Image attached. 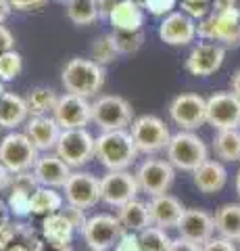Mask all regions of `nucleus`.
Returning <instances> with one entry per match:
<instances>
[{
    "label": "nucleus",
    "instance_id": "nucleus-1",
    "mask_svg": "<svg viewBox=\"0 0 240 251\" xmlns=\"http://www.w3.org/2000/svg\"><path fill=\"white\" fill-rule=\"evenodd\" d=\"M105 77H107L105 65H100L94 59L75 57L65 63L61 82H63L67 92L90 99L100 92V88L105 86Z\"/></svg>",
    "mask_w": 240,
    "mask_h": 251
},
{
    "label": "nucleus",
    "instance_id": "nucleus-2",
    "mask_svg": "<svg viewBox=\"0 0 240 251\" xmlns=\"http://www.w3.org/2000/svg\"><path fill=\"white\" fill-rule=\"evenodd\" d=\"M138 153L136 140L128 130H105L96 138V159L107 170H128Z\"/></svg>",
    "mask_w": 240,
    "mask_h": 251
},
{
    "label": "nucleus",
    "instance_id": "nucleus-3",
    "mask_svg": "<svg viewBox=\"0 0 240 251\" xmlns=\"http://www.w3.org/2000/svg\"><path fill=\"white\" fill-rule=\"evenodd\" d=\"M196 34L203 40L219 42L228 49L240 46V9L232 6L226 11L209 13L196 23Z\"/></svg>",
    "mask_w": 240,
    "mask_h": 251
},
{
    "label": "nucleus",
    "instance_id": "nucleus-4",
    "mask_svg": "<svg viewBox=\"0 0 240 251\" xmlns=\"http://www.w3.org/2000/svg\"><path fill=\"white\" fill-rule=\"evenodd\" d=\"M165 151L169 163L182 172H195L209 159L207 145L192 130H180L177 134H172Z\"/></svg>",
    "mask_w": 240,
    "mask_h": 251
},
{
    "label": "nucleus",
    "instance_id": "nucleus-5",
    "mask_svg": "<svg viewBox=\"0 0 240 251\" xmlns=\"http://www.w3.org/2000/svg\"><path fill=\"white\" fill-rule=\"evenodd\" d=\"M38 159H40V151L25 132H9L0 140V161L11 174L34 170Z\"/></svg>",
    "mask_w": 240,
    "mask_h": 251
},
{
    "label": "nucleus",
    "instance_id": "nucleus-6",
    "mask_svg": "<svg viewBox=\"0 0 240 251\" xmlns=\"http://www.w3.org/2000/svg\"><path fill=\"white\" fill-rule=\"evenodd\" d=\"M55 151L71 170H77L96 157V138L86 128L63 130Z\"/></svg>",
    "mask_w": 240,
    "mask_h": 251
},
{
    "label": "nucleus",
    "instance_id": "nucleus-7",
    "mask_svg": "<svg viewBox=\"0 0 240 251\" xmlns=\"http://www.w3.org/2000/svg\"><path fill=\"white\" fill-rule=\"evenodd\" d=\"M92 122L105 130H126L134 122V109L123 97L103 94L92 103Z\"/></svg>",
    "mask_w": 240,
    "mask_h": 251
},
{
    "label": "nucleus",
    "instance_id": "nucleus-8",
    "mask_svg": "<svg viewBox=\"0 0 240 251\" xmlns=\"http://www.w3.org/2000/svg\"><path fill=\"white\" fill-rule=\"evenodd\" d=\"M126 226L121 224L117 216L111 214H96L88 218L86 228H84V241L94 251H109L117 245V241L123 237Z\"/></svg>",
    "mask_w": 240,
    "mask_h": 251
},
{
    "label": "nucleus",
    "instance_id": "nucleus-9",
    "mask_svg": "<svg viewBox=\"0 0 240 251\" xmlns=\"http://www.w3.org/2000/svg\"><path fill=\"white\" fill-rule=\"evenodd\" d=\"M140 193L136 174L128 170H109L100 178V201H105L111 207H121L128 201L136 199Z\"/></svg>",
    "mask_w": 240,
    "mask_h": 251
},
{
    "label": "nucleus",
    "instance_id": "nucleus-10",
    "mask_svg": "<svg viewBox=\"0 0 240 251\" xmlns=\"http://www.w3.org/2000/svg\"><path fill=\"white\" fill-rule=\"evenodd\" d=\"M131 136L136 140V147L140 153H157L167 149L172 134L163 120L157 115H140L131 122Z\"/></svg>",
    "mask_w": 240,
    "mask_h": 251
},
{
    "label": "nucleus",
    "instance_id": "nucleus-11",
    "mask_svg": "<svg viewBox=\"0 0 240 251\" xmlns=\"http://www.w3.org/2000/svg\"><path fill=\"white\" fill-rule=\"evenodd\" d=\"M136 178L140 184V193H146L149 197H157L169 191L175 178V168L169 163V159H151L142 161L136 170Z\"/></svg>",
    "mask_w": 240,
    "mask_h": 251
},
{
    "label": "nucleus",
    "instance_id": "nucleus-12",
    "mask_svg": "<svg viewBox=\"0 0 240 251\" xmlns=\"http://www.w3.org/2000/svg\"><path fill=\"white\" fill-rule=\"evenodd\" d=\"M207 124L215 130H240V99L234 92H215L207 99Z\"/></svg>",
    "mask_w": 240,
    "mask_h": 251
},
{
    "label": "nucleus",
    "instance_id": "nucleus-13",
    "mask_svg": "<svg viewBox=\"0 0 240 251\" xmlns=\"http://www.w3.org/2000/svg\"><path fill=\"white\" fill-rule=\"evenodd\" d=\"M169 117L180 130H196L207 122V99L200 94H177L169 103Z\"/></svg>",
    "mask_w": 240,
    "mask_h": 251
},
{
    "label": "nucleus",
    "instance_id": "nucleus-14",
    "mask_svg": "<svg viewBox=\"0 0 240 251\" xmlns=\"http://www.w3.org/2000/svg\"><path fill=\"white\" fill-rule=\"evenodd\" d=\"M223 59H226V46L223 44L211 40L198 42L196 46H192L188 59H186V72L196 77L213 75L223 65Z\"/></svg>",
    "mask_w": 240,
    "mask_h": 251
},
{
    "label": "nucleus",
    "instance_id": "nucleus-15",
    "mask_svg": "<svg viewBox=\"0 0 240 251\" xmlns=\"http://www.w3.org/2000/svg\"><path fill=\"white\" fill-rule=\"evenodd\" d=\"M55 120L63 130H71V128H86L92 122V103L86 97L80 94H71L65 92L63 97H59V103L55 107Z\"/></svg>",
    "mask_w": 240,
    "mask_h": 251
},
{
    "label": "nucleus",
    "instance_id": "nucleus-16",
    "mask_svg": "<svg viewBox=\"0 0 240 251\" xmlns=\"http://www.w3.org/2000/svg\"><path fill=\"white\" fill-rule=\"evenodd\" d=\"M65 201L82 209L94 207L100 201V180L90 172H71L63 186Z\"/></svg>",
    "mask_w": 240,
    "mask_h": 251
},
{
    "label": "nucleus",
    "instance_id": "nucleus-17",
    "mask_svg": "<svg viewBox=\"0 0 240 251\" xmlns=\"http://www.w3.org/2000/svg\"><path fill=\"white\" fill-rule=\"evenodd\" d=\"M196 36V19H192L184 11H174L165 15L159 25V38L169 46H186L195 42Z\"/></svg>",
    "mask_w": 240,
    "mask_h": 251
},
{
    "label": "nucleus",
    "instance_id": "nucleus-18",
    "mask_svg": "<svg viewBox=\"0 0 240 251\" xmlns=\"http://www.w3.org/2000/svg\"><path fill=\"white\" fill-rule=\"evenodd\" d=\"M177 232L180 237L188 239L192 243H198V245H205L209 239H213L215 232V218L205 209L198 207H190L184 211V216L177 224Z\"/></svg>",
    "mask_w": 240,
    "mask_h": 251
},
{
    "label": "nucleus",
    "instance_id": "nucleus-19",
    "mask_svg": "<svg viewBox=\"0 0 240 251\" xmlns=\"http://www.w3.org/2000/svg\"><path fill=\"white\" fill-rule=\"evenodd\" d=\"M40 186V180L34 174V170L27 172H19L15 174L11 180V193H9V209L11 214H15L17 218H25L29 216V201H32V193Z\"/></svg>",
    "mask_w": 240,
    "mask_h": 251
},
{
    "label": "nucleus",
    "instance_id": "nucleus-20",
    "mask_svg": "<svg viewBox=\"0 0 240 251\" xmlns=\"http://www.w3.org/2000/svg\"><path fill=\"white\" fill-rule=\"evenodd\" d=\"M61 132H63V128L55 120V115H38V117L27 120L25 124V134L32 138V143L42 153L55 151L59 138H61Z\"/></svg>",
    "mask_w": 240,
    "mask_h": 251
},
{
    "label": "nucleus",
    "instance_id": "nucleus-21",
    "mask_svg": "<svg viewBox=\"0 0 240 251\" xmlns=\"http://www.w3.org/2000/svg\"><path fill=\"white\" fill-rule=\"evenodd\" d=\"M149 211H151V220L154 226L169 230V228H177L186 207L182 205V201L177 197L163 193V195H157V197H151Z\"/></svg>",
    "mask_w": 240,
    "mask_h": 251
},
{
    "label": "nucleus",
    "instance_id": "nucleus-22",
    "mask_svg": "<svg viewBox=\"0 0 240 251\" xmlns=\"http://www.w3.org/2000/svg\"><path fill=\"white\" fill-rule=\"evenodd\" d=\"M34 174L38 176L42 186H52V188H63L65 182L71 176V166L61 159V157L55 153H44L40 155V159L34 166Z\"/></svg>",
    "mask_w": 240,
    "mask_h": 251
},
{
    "label": "nucleus",
    "instance_id": "nucleus-23",
    "mask_svg": "<svg viewBox=\"0 0 240 251\" xmlns=\"http://www.w3.org/2000/svg\"><path fill=\"white\" fill-rule=\"evenodd\" d=\"M75 232H77L75 226L69 222V218H65L61 211L44 216V220H42V237L46 243H48L50 249L71 247Z\"/></svg>",
    "mask_w": 240,
    "mask_h": 251
},
{
    "label": "nucleus",
    "instance_id": "nucleus-24",
    "mask_svg": "<svg viewBox=\"0 0 240 251\" xmlns=\"http://www.w3.org/2000/svg\"><path fill=\"white\" fill-rule=\"evenodd\" d=\"M115 31H138L144 25V6L138 0H119L109 15Z\"/></svg>",
    "mask_w": 240,
    "mask_h": 251
},
{
    "label": "nucleus",
    "instance_id": "nucleus-25",
    "mask_svg": "<svg viewBox=\"0 0 240 251\" xmlns=\"http://www.w3.org/2000/svg\"><path fill=\"white\" fill-rule=\"evenodd\" d=\"M192 174H195V186L205 195L219 193L228 182L226 168H223L221 161H215V159H207L203 166L196 168Z\"/></svg>",
    "mask_w": 240,
    "mask_h": 251
},
{
    "label": "nucleus",
    "instance_id": "nucleus-26",
    "mask_svg": "<svg viewBox=\"0 0 240 251\" xmlns=\"http://www.w3.org/2000/svg\"><path fill=\"white\" fill-rule=\"evenodd\" d=\"M29 117L27 100L15 92H4L0 97V128L15 130L17 126L25 124Z\"/></svg>",
    "mask_w": 240,
    "mask_h": 251
},
{
    "label": "nucleus",
    "instance_id": "nucleus-27",
    "mask_svg": "<svg viewBox=\"0 0 240 251\" xmlns=\"http://www.w3.org/2000/svg\"><path fill=\"white\" fill-rule=\"evenodd\" d=\"M117 218L121 220V224L126 226V230H130V232H140L146 226L153 224L149 203H144L140 199H131L126 205H121Z\"/></svg>",
    "mask_w": 240,
    "mask_h": 251
},
{
    "label": "nucleus",
    "instance_id": "nucleus-28",
    "mask_svg": "<svg viewBox=\"0 0 240 251\" xmlns=\"http://www.w3.org/2000/svg\"><path fill=\"white\" fill-rule=\"evenodd\" d=\"M215 230L219 237L238 243L240 241V203H226L215 211Z\"/></svg>",
    "mask_w": 240,
    "mask_h": 251
},
{
    "label": "nucleus",
    "instance_id": "nucleus-29",
    "mask_svg": "<svg viewBox=\"0 0 240 251\" xmlns=\"http://www.w3.org/2000/svg\"><path fill=\"white\" fill-rule=\"evenodd\" d=\"M63 209V195L57 193L52 186H38L32 193V201H29V211L34 216H48L57 214Z\"/></svg>",
    "mask_w": 240,
    "mask_h": 251
},
{
    "label": "nucleus",
    "instance_id": "nucleus-30",
    "mask_svg": "<svg viewBox=\"0 0 240 251\" xmlns=\"http://www.w3.org/2000/svg\"><path fill=\"white\" fill-rule=\"evenodd\" d=\"M213 151L219 161H240V130H218Z\"/></svg>",
    "mask_w": 240,
    "mask_h": 251
},
{
    "label": "nucleus",
    "instance_id": "nucleus-31",
    "mask_svg": "<svg viewBox=\"0 0 240 251\" xmlns=\"http://www.w3.org/2000/svg\"><path fill=\"white\" fill-rule=\"evenodd\" d=\"M25 100H27V107H29V115L38 117V115H50L52 111H55V107L59 103V97L52 88L36 86V88L29 90Z\"/></svg>",
    "mask_w": 240,
    "mask_h": 251
},
{
    "label": "nucleus",
    "instance_id": "nucleus-32",
    "mask_svg": "<svg viewBox=\"0 0 240 251\" xmlns=\"http://www.w3.org/2000/svg\"><path fill=\"white\" fill-rule=\"evenodd\" d=\"M67 17L75 25H92L100 19L96 0H67Z\"/></svg>",
    "mask_w": 240,
    "mask_h": 251
},
{
    "label": "nucleus",
    "instance_id": "nucleus-33",
    "mask_svg": "<svg viewBox=\"0 0 240 251\" xmlns=\"http://www.w3.org/2000/svg\"><path fill=\"white\" fill-rule=\"evenodd\" d=\"M138 241H140L142 251H167L174 239H169L165 228H159V226L151 224L144 230L138 232Z\"/></svg>",
    "mask_w": 240,
    "mask_h": 251
},
{
    "label": "nucleus",
    "instance_id": "nucleus-34",
    "mask_svg": "<svg viewBox=\"0 0 240 251\" xmlns=\"http://www.w3.org/2000/svg\"><path fill=\"white\" fill-rule=\"evenodd\" d=\"M90 54L96 63H100V65H109V63H113L121 54L117 49V42H115V34H105V36L96 38L94 44H92V49H90Z\"/></svg>",
    "mask_w": 240,
    "mask_h": 251
},
{
    "label": "nucleus",
    "instance_id": "nucleus-35",
    "mask_svg": "<svg viewBox=\"0 0 240 251\" xmlns=\"http://www.w3.org/2000/svg\"><path fill=\"white\" fill-rule=\"evenodd\" d=\"M23 69V57L17 50H9L0 54V80L13 82Z\"/></svg>",
    "mask_w": 240,
    "mask_h": 251
},
{
    "label": "nucleus",
    "instance_id": "nucleus-36",
    "mask_svg": "<svg viewBox=\"0 0 240 251\" xmlns=\"http://www.w3.org/2000/svg\"><path fill=\"white\" fill-rule=\"evenodd\" d=\"M115 42L121 54H134L136 50H140V46L144 44V34L142 29L138 31H113Z\"/></svg>",
    "mask_w": 240,
    "mask_h": 251
},
{
    "label": "nucleus",
    "instance_id": "nucleus-37",
    "mask_svg": "<svg viewBox=\"0 0 240 251\" xmlns=\"http://www.w3.org/2000/svg\"><path fill=\"white\" fill-rule=\"evenodd\" d=\"M182 11L200 21L211 13V0H182Z\"/></svg>",
    "mask_w": 240,
    "mask_h": 251
},
{
    "label": "nucleus",
    "instance_id": "nucleus-38",
    "mask_svg": "<svg viewBox=\"0 0 240 251\" xmlns=\"http://www.w3.org/2000/svg\"><path fill=\"white\" fill-rule=\"evenodd\" d=\"M140 4L144 6V11H149L154 17H165V15L174 13L177 0H142Z\"/></svg>",
    "mask_w": 240,
    "mask_h": 251
},
{
    "label": "nucleus",
    "instance_id": "nucleus-39",
    "mask_svg": "<svg viewBox=\"0 0 240 251\" xmlns=\"http://www.w3.org/2000/svg\"><path fill=\"white\" fill-rule=\"evenodd\" d=\"M86 209L77 207V205H71V203H67V205H63V209H61V214H63L65 218H69V222H71L75 226L77 232H84V228H86V222L88 218L86 214H84Z\"/></svg>",
    "mask_w": 240,
    "mask_h": 251
},
{
    "label": "nucleus",
    "instance_id": "nucleus-40",
    "mask_svg": "<svg viewBox=\"0 0 240 251\" xmlns=\"http://www.w3.org/2000/svg\"><path fill=\"white\" fill-rule=\"evenodd\" d=\"M19 234H21V224L6 222L4 226H0V251H6L13 243H17Z\"/></svg>",
    "mask_w": 240,
    "mask_h": 251
},
{
    "label": "nucleus",
    "instance_id": "nucleus-41",
    "mask_svg": "<svg viewBox=\"0 0 240 251\" xmlns=\"http://www.w3.org/2000/svg\"><path fill=\"white\" fill-rule=\"evenodd\" d=\"M115 251H142L140 241H138V232H130L126 230L123 237L117 241V245L113 247Z\"/></svg>",
    "mask_w": 240,
    "mask_h": 251
},
{
    "label": "nucleus",
    "instance_id": "nucleus-42",
    "mask_svg": "<svg viewBox=\"0 0 240 251\" xmlns=\"http://www.w3.org/2000/svg\"><path fill=\"white\" fill-rule=\"evenodd\" d=\"M200 251H238V249L234 245V241L218 237V239H209L205 245H200Z\"/></svg>",
    "mask_w": 240,
    "mask_h": 251
},
{
    "label": "nucleus",
    "instance_id": "nucleus-43",
    "mask_svg": "<svg viewBox=\"0 0 240 251\" xmlns=\"http://www.w3.org/2000/svg\"><path fill=\"white\" fill-rule=\"evenodd\" d=\"M15 50V36L11 34V29L0 23V54Z\"/></svg>",
    "mask_w": 240,
    "mask_h": 251
},
{
    "label": "nucleus",
    "instance_id": "nucleus-44",
    "mask_svg": "<svg viewBox=\"0 0 240 251\" xmlns=\"http://www.w3.org/2000/svg\"><path fill=\"white\" fill-rule=\"evenodd\" d=\"M167 251H200V245H198V243H192L188 239L180 237V239L172 241V245H169Z\"/></svg>",
    "mask_w": 240,
    "mask_h": 251
},
{
    "label": "nucleus",
    "instance_id": "nucleus-45",
    "mask_svg": "<svg viewBox=\"0 0 240 251\" xmlns=\"http://www.w3.org/2000/svg\"><path fill=\"white\" fill-rule=\"evenodd\" d=\"M9 2L15 11H32V9H38V6L46 4L48 0H9Z\"/></svg>",
    "mask_w": 240,
    "mask_h": 251
},
{
    "label": "nucleus",
    "instance_id": "nucleus-46",
    "mask_svg": "<svg viewBox=\"0 0 240 251\" xmlns=\"http://www.w3.org/2000/svg\"><path fill=\"white\" fill-rule=\"evenodd\" d=\"M98 2V13H100V19H109L111 11L115 9V4L119 2V0H96Z\"/></svg>",
    "mask_w": 240,
    "mask_h": 251
},
{
    "label": "nucleus",
    "instance_id": "nucleus-47",
    "mask_svg": "<svg viewBox=\"0 0 240 251\" xmlns=\"http://www.w3.org/2000/svg\"><path fill=\"white\" fill-rule=\"evenodd\" d=\"M236 6V0H211V13L215 11H226Z\"/></svg>",
    "mask_w": 240,
    "mask_h": 251
},
{
    "label": "nucleus",
    "instance_id": "nucleus-48",
    "mask_svg": "<svg viewBox=\"0 0 240 251\" xmlns=\"http://www.w3.org/2000/svg\"><path fill=\"white\" fill-rule=\"evenodd\" d=\"M11 172L6 170V166L2 161H0V191H4L6 186H11Z\"/></svg>",
    "mask_w": 240,
    "mask_h": 251
},
{
    "label": "nucleus",
    "instance_id": "nucleus-49",
    "mask_svg": "<svg viewBox=\"0 0 240 251\" xmlns=\"http://www.w3.org/2000/svg\"><path fill=\"white\" fill-rule=\"evenodd\" d=\"M6 222H11V209H9V203L0 199V226H4Z\"/></svg>",
    "mask_w": 240,
    "mask_h": 251
},
{
    "label": "nucleus",
    "instance_id": "nucleus-50",
    "mask_svg": "<svg viewBox=\"0 0 240 251\" xmlns=\"http://www.w3.org/2000/svg\"><path fill=\"white\" fill-rule=\"evenodd\" d=\"M11 11H13V6L9 0H0V23H4L11 17Z\"/></svg>",
    "mask_w": 240,
    "mask_h": 251
},
{
    "label": "nucleus",
    "instance_id": "nucleus-51",
    "mask_svg": "<svg viewBox=\"0 0 240 251\" xmlns=\"http://www.w3.org/2000/svg\"><path fill=\"white\" fill-rule=\"evenodd\" d=\"M230 86H232V92H234L236 97L240 99V69H238V72H236L234 75H232V80H230Z\"/></svg>",
    "mask_w": 240,
    "mask_h": 251
},
{
    "label": "nucleus",
    "instance_id": "nucleus-52",
    "mask_svg": "<svg viewBox=\"0 0 240 251\" xmlns=\"http://www.w3.org/2000/svg\"><path fill=\"white\" fill-rule=\"evenodd\" d=\"M6 251H32V247L25 245V243H21V241H17V243H13V245Z\"/></svg>",
    "mask_w": 240,
    "mask_h": 251
},
{
    "label": "nucleus",
    "instance_id": "nucleus-53",
    "mask_svg": "<svg viewBox=\"0 0 240 251\" xmlns=\"http://www.w3.org/2000/svg\"><path fill=\"white\" fill-rule=\"evenodd\" d=\"M46 245H48V243H44V241H40V239H38L36 241V245H34V249L32 251H50L48 247H46ZM52 251H55V249H52Z\"/></svg>",
    "mask_w": 240,
    "mask_h": 251
},
{
    "label": "nucleus",
    "instance_id": "nucleus-54",
    "mask_svg": "<svg viewBox=\"0 0 240 251\" xmlns=\"http://www.w3.org/2000/svg\"><path fill=\"white\" fill-rule=\"evenodd\" d=\"M236 193H238V197H240V170H238V174H236Z\"/></svg>",
    "mask_w": 240,
    "mask_h": 251
},
{
    "label": "nucleus",
    "instance_id": "nucleus-55",
    "mask_svg": "<svg viewBox=\"0 0 240 251\" xmlns=\"http://www.w3.org/2000/svg\"><path fill=\"white\" fill-rule=\"evenodd\" d=\"M2 94H4V82L0 80V97H2Z\"/></svg>",
    "mask_w": 240,
    "mask_h": 251
},
{
    "label": "nucleus",
    "instance_id": "nucleus-56",
    "mask_svg": "<svg viewBox=\"0 0 240 251\" xmlns=\"http://www.w3.org/2000/svg\"><path fill=\"white\" fill-rule=\"evenodd\" d=\"M55 251H73L71 247H65V249H55Z\"/></svg>",
    "mask_w": 240,
    "mask_h": 251
},
{
    "label": "nucleus",
    "instance_id": "nucleus-57",
    "mask_svg": "<svg viewBox=\"0 0 240 251\" xmlns=\"http://www.w3.org/2000/svg\"><path fill=\"white\" fill-rule=\"evenodd\" d=\"M90 251H94V249H90Z\"/></svg>",
    "mask_w": 240,
    "mask_h": 251
},
{
    "label": "nucleus",
    "instance_id": "nucleus-58",
    "mask_svg": "<svg viewBox=\"0 0 240 251\" xmlns=\"http://www.w3.org/2000/svg\"><path fill=\"white\" fill-rule=\"evenodd\" d=\"M65 2H67V0H65Z\"/></svg>",
    "mask_w": 240,
    "mask_h": 251
},
{
    "label": "nucleus",
    "instance_id": "nucleus-59",
    "mask_svg": "<svg viewBox=\"0 0 240 251\" xmlns=\"http://www.w3.org/2000/svg\"><path fill=\"white\" fill-rule=\"evenodd\" d=\"M238 243H240V241H238Z\"/></svg>",
    "mask_w": 240,
    "mask_h": 251
}]
</instances>
